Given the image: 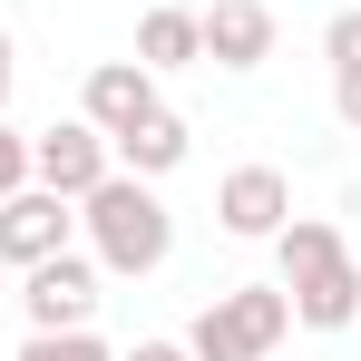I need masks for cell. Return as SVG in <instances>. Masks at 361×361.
<instances>
[{
	"label": "cell",
	"mask_w": 361,
	"mask_h": 361,
	"mask_svg": "<svg viewBox=\"0 0 361 361\" xmlns=\"http://www.w3.org/2000/svg\"><path fill=\"white\" fill-rule=\"evenodd\" d=\"M78 225H88L98 274H157V264L176 254V215H166V195H157L147 176H127V166H108V176L78 195Z\"/></svg>",
	"instance_id": "1"
},
{
	"label": "cell",
	"mask_w": 361,
	"mask_h": 361,
	"mask_svg": "<svg viewBox=\"0 0 361 361\" xmlns=\"http://www.w3.org/2000/svg\"><path fill=\"white\" fill-rule=\"evenodd\" d=\"M274 254H283V302H293V322L342 332V322L361 312V264H352V244H342V225L302 215V225L274 235Z\"/></svg>",
	"instance_id": "2"
},
{
	"label": "cell",
	"mask_w": 361,
	"mask_h": 361,
	"mask_svg": "<svg viewBox=\"0 0 361 361\" xmlns=\"http://www.w3.org/2000/svg\"><path fill=\"white\" fill-rule=\"evenodd\" d=\"M293 332V302L283 283H235V293H215L195 312V332H185V352L195 361H274V342Z\"/></svg>",
	"instance_id": "3"
},
{
	"label": "cell",
	"mask_w": 361,
	"mask_h": 361,
	"mask_svg": "<svg viewBox=\"0 0 361 361\" xmlns=\"http://www.w3.org/2000/svg\"><path fill=\"white\" fill-rule=\"evenodd\" d=\"M20 312H30V332H78V322H98V254H39L30 274H20Z\"/></svg>",
	"instance_id": "4"
},
{
	"label": "cell",
	"mask_w": 361,
	"mask_h": 361,
	"mask_svg": "<svg viewBox=\"0 0 361 361\" xmlns=\"http://www.w3.org/2000/svg\"><path fill=\"white\" fill-rule=\"evenodd\" d=\"M108 166H118V157H108V137H98L88 118H59V127L30 137V185H49V195H68V205L108 176Z\"/></svg>",
	"instance_id": "5"
},
{
	"label": "cell",
	"mask_w": 361,
	"mask_h": 361,
	"mask_svg": "<svg viewBox=\"0 0 361 361\" xmlns=\"http://www.w3.org/2000/svg\"><path fill=\"white\" fill-rule=\"evenodd\" d=\"M68 235H78L68 195H49V185H20V195H0V264H10V274H30V264H39V254H59Z\"/></svg>",
	"instance_id": "6"
},
{
	"label": "cell",
	"mask_w": 361,
	"mask_h": 361,
	"mask_svg": "<svg viewBox=\"0 0 361 361\" xmlns=\"http://www.w3.org/2000/svg\"><path fill=\"white\" fill-rule=\"evenodd\" d=\"M215 225L244 235V244L283 235V225H293V185H283V166H235V176L215 185Z\"/></svg>",
	"instance_id": "7"
},
{
	"label": "cell",
	"mask_w": 361,
	"mask_h": 361,
	"mask_svg": "<svg viewBox=\"0 0 361 361\" xmlns=\"http://www.w3.org/2000/svg\"><path fill=\"white\" fill-rule=\"evenodd\" d=\"M147 108H166V98H157V68H137V59H98V68H88V88H78V118L98 127V137L137 127Z\"/></svg>",
	"instance_id": "8"
},
{
	"label": "cell",
	"mask_w": 361,
	"mask_h": 361,
	"mask_svg": "<svg viewBox=\"0 0 361 361\" xmlns=\"http://www.w3.org/2000/svg\"><path fill=\"white\" fill-rule=\"evenodd\" d=\"M195 30H205L215 68H264L274 59V10L264 0H215V10H195Z\"/></svg>",
	"instance_id": "9"
},
{
	"label": "cell",
	"mask_w": 361,
	"mask_h": 361,
	"mask_svg": "<svg viewBox=\"0 0 361 361\" xmlns=\"http://www.w3.org/2000/svg\"><path fill=\"white\" fill-rule=\"evenodd\" d=\"M185 147H195V137H185L176 108H147L137 127H118V137H108V157H118L127 176H147V185H157V176H176V166H185Z\"/></svg>",
	"instance_id": "10"
},
{
	"label": "cell",
	"mask_w": 361,
	"mask_h": 361,
	"mask_svg": "<svg viewBox=\"0 0 361 361\" xmlns=\"http://www.w3.org/2000/svg\"><path fill=\"white\" fill-rule=\"evenodd\" d=\"M195 59H205L195 10H147V20H137V68H157V78H166V68H195Z\"/></svg>",
	"instance_id": "11"
},
{
	"label": "cell",
	"mask_w": 361,
	"mask_h": 361,
	"mask_svg": "<svg viewBox=\"0 0 361 361\" xmlns=\"http://www.w3.org/2000/svg\"><path fill=\"white\" fill-rule=\"evenodd\" d=\"M322 59H332V108H342V127L361 137V10H332Z\"/></svg>",
	"instance_id": "12"
},
{
	"label": "cell",
	"mask_w": 361,
	"mask_h": 361,
	"mask_svg": "<svg viewBox=\"0 0 361 361\" xmlns=\"http://www.w3.org/2000/svg\"><path fill=\"white\" fill-rule=\"evenodd\" d=\"M20 361H118V352L78 322V332H30V342H20Z\"/></svg>",
	"instance_id": "13"
},
{
	"label": "cell",
	"mask_w": 361,
	"mask_h": 361,
	"mask_svg": "<svg viewBox=\"0 0 361 361\" xmlns=\"http://www.w3.org/2000/svg\"><path fill=\"white\" fill-rule=\"evenodd\" d=\"M20 185H30V137L0 127V195H20Z\"/></svg>",
	"instance_id": "14"
},
{
	"label": "cell",
	"mask_w": 361,
	"mask_h": 361,
	"mask_svg": "<svg viewBox=\"0 0 361 361\" xmlns=\"http://www.w3.org/2000/svg\"><path fill=\"white\" fill-rule=\"evenodd\" d=\"M127 361H195V352H185V342H137Z\"/></svg>",
	"instance_id": "15"
},
{
	"label": "cell",
	"mask_w": 361,
	"mask_h": 361,
	"mask_svg": "<svg viewBox=\"0 0 361 361\" xmlns=\"http://www.w3.org/2000/svg\"><path fill=\"white\" fill-rule=\"evenodd\" d=\"M10 78H20V59H10V30H0V108H10Z\"/></svg>",
	"instance_id": "16"
}]
</instances>
